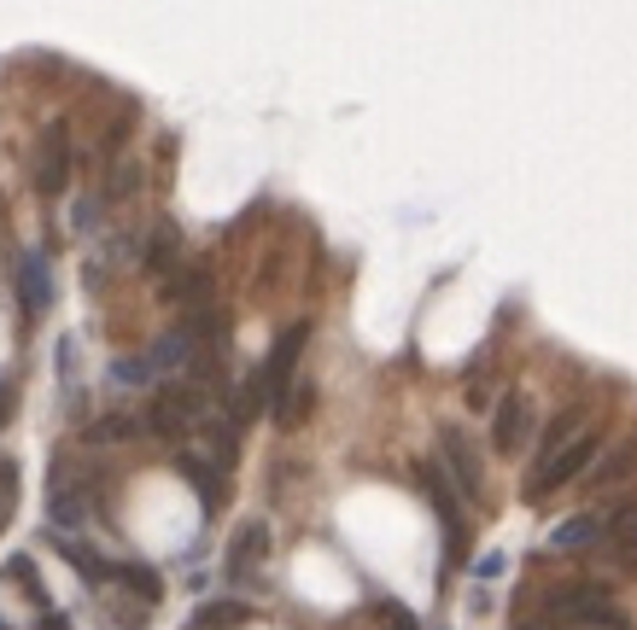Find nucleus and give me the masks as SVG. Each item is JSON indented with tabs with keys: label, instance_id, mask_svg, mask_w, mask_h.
<instances>
[{
	"label": "nucleus",
	"instance_id": "nucleus-26",
	"mask_svg": "<svg viewBox=\"0 0 637 630\" xmlns=\"http://www.w3.org/2000/svg\"><path fill=\"white\" fill-rule=\"evenodd\" d=\"M503 567H509L503 555H480V560H474V578H503Z\"/></svg>",
	"mask_w": 637,
	"mask_h": 630
},
{
	"label": "nucleus",
	"instance_id": "nucleus-14",
	"mask_svg": "<svg viewBox=\"0 0 637 630\" xmlns=\"http://www.w3.org/2000/svg\"><path fill=\"white\" fill-rule=\"evenodd\" d=\"M211 293H216V281H211V269H205V263H181L176 275L164 281V304H176L181 316H188V310H205V304H216Z\"/></svg>",
	"mask_w": 637,
	"mask_h": 630
},
{
	"label": "nucleus",
	"instance_id": "nucleus-18",
	"mask_svg": "<svg viewBox=\"0 0 637 630\" xmlns=\"http://www.w3.org/2000/svg\"><path fill=\"white\" fill-rule=\"evenodd\" d=\"M141 432V415H99L82 427V444L89 450H111V444H123V438H135Z\"/></svg>",
	"mask_w": 637,
	"mask_h": 630
},
{
	"label": "nucleus",
	"instance_id": "nucleus-22",
	"mask_svg": "<svg viewBox=\"0 0 637 630\" xmlns=\"http://www.w3.org/2000/svg\"><path fill=\"white\" fill-rule=\"evenodd\" d=\"M7 578H12V584H19V590H24V595H30V602H36L42 613L54 607V602H47V590H42V572H36V560H30V555H7Z\"/></svg>",
	"mask_w": 637,
	"mask_h": 630
},
{
	"label": "nucleus",
	"instance_id": "nucleus-11",
	"mask_svg": "<svg viewBox=\"0 0 637 630\" xmlns=\"http://www.w3.org/2000/svg\"><path fill=\"white\" fill-rule=\"evenodd\" d=\"M270 560V520H240L228 537V578L240 584V578H251Z\"/></svg>",
	"mask_w": 637,
	"mask_h": 630
},
{
	"label": "nucleus",
	"instance_id": "nucleus-12",
	"mask_svg": "<svg viewBox=\"0 0 637 630\" xmlns=\"http://www.w3.org/2000/svg\"><path fill=\"white\" fill-rule=\"evenodd\" d=\"M135 258H141L146 275H153V281L164 286V281H170L176 269H181V263H188V258H181V228H176V223H153V234L141 240Z\"/></svg>",
	"mask_w": 637,
	"mask_h": 630
},
{
	"label": "nucleus",
	"instance_id": "nucleus-16",
	"mask_svg": "<svg viewBox=\"0 0 637 630\" xmlns=\"http://www.w3.org/2000/svg\"><path fill=\"white\" fill-rule=\"evenodd\" d=\"M602 537H609V532H602V520H597V514H574V520H562L556 532H550V549L585 555V549H597Z\"/></svg>",
	"mask_w": 637,
	"mask_h": 630
},
{
	"label": "nucleus",
	"instance_id": "nucleus-4",
	"mask_svg": "<svg viewBox=\"0 0 637 630\" xmlns=\"http://www.w3.org/2000/svg\"><path fill=\"white\" fill-rule=\"evenodd\" d=\"M415 485H422V497H427V508L439 514V525H445V549H450V560H468V525H462V490H457V479L445 473V462H415Z\"/></svg>",
	"mask_w": 637,
	"mask_h": 630
},
{
	"label": "nucleus",
	"instance_id": "nucleus-8",
	"mask_svg": "<svg viewBox=\"0 0 637 630\" xmlns=\"http://www.w3.org/2000/svg\"><path fill=\"white\" fill-rule=\"evenodd\" d=\"M439 462H445L450 479H457L462 497H468V502H480V490H485V467H480L474 438H468L462 427H445V432H439Z\"/></svg>",
	"mask_w": 637,
	"mask_h": 630
},
{
	"label": "nucleus",
	"instance_id": "nucleus-6",
	"mask_svg": "<svg viewBox=\"0 0 637 630\" xmlns=\"http://www.w3.org/2000/svg\"><path fill=\"white\" fill-rule=\"evenodd\" d=\"M82 520H89V485L59 455V467L47 473V532H76Z\"/></svg>",
	"mask_w": 637,
	"mask_h": 630
},
{
	"label": "nucleus",
	"instance_id": "nucleus-27",
	"mask_svg": "<svg viewBox=\"0 0 637 630\" xmlns=\"http://www.w3.org/2000/svg\"><path fill=\"white\" fill-rule=\"evenodd\" d=\"M36 630H71V619H64V613H54V607H47L42 619H36Z\"/></svg>",
	"mask_w": 637,
	"mask_h": 630
},
{
	"label": "nucleus",
	"instance_id": "nucleus-20",
	"mask_svg": "<svg viewBox=\"0 0 637 630\" xmlns=\"http://www.w3.org/2000/svg\"><path fill=\"white\" fill-rule=\"evenodd\" d=\"M632 473H637V438H626V444H614V450L597 455L591 485H620V479H632Z\"/></svg>",
	"mask_w": 637,
	"mask_h": 630
},
{
	"label": "nucleus",
	"instance_id": "nucleus-10",
	"mask_svg": "<svg viewBox=\"0 0 637 630\" xmlns=\"http://www.w3.org/2000/svg\"><path fill=\"white\" fill-rule=\"evenodd\" d=\"M12 286H19V310H24L30 321L54 310V269H47L42 251H24L19 269H12Z\"/></svg>",
	"mask_w": 637,
	"mask_h": 630
},
{
	"label": "nucleus",
	"instance_id": "nucleus-29",
	"mask_svg": "<svg viewBox=\"0 0 637 630\" xmlns=\"http://www.w3.org/2000/svg\"><path fill=\"white\" fill-rule=\"evenodd\" d=\"M515 630H544V625H515Z\"/></svg>",
	"mask_w": 637,
	"mask_h": 630
},
{
	"label": "nucleus",
	"instance_id": "nucleus-2",
	"mask_svg": "<svg viewBox=\"0 0 637 630\" xmlns=\"http://www.w3.org/2000/svg\"><path fill=\"white\" fill-rule=\"evenodd\" d=\"M609 450V432L602 427H585L579 438H567L562 450H550V455H539V467L527 473V485H521V497L527 502H544L550 490H562V485H574V479H585V473L597 467V455Z\"/></svg>",
	"mask_w": 637,
	"mask_h": 630
},
{
	"label": "nucleus",
	"instance_id": "nucleus-17",
	"mask_svg": "<svg viewBox=\"0 0 637 630\" xmlns=\"http://www.w3.org/2000/svg\"><path fill=\"white\" fill-rule=\"evenodd\" d=\"M602 532H609V543L620 555L637 560V497H620L609 514H602Z\"/></svg>",
	"mask_w": 637,
	"mask_h": 630
},
{
	"label": "nucleus",
	"instance_id": "nucleus-30",
	"mask_svg": "<svg viewBox=\"0 0 637 630\" xmlns=\"http://www.w3.org/2000/svg\"><path fill=\"white\" fill-rule=\"evenodd\" d=\"M0 630H7V619H0Z\"/></svg>",
	"mask_w": 637,
	"mask_h": 630
},
{
	"label": "nucleus",
	"instance_id": "nucleus-21",
	"mask_svg": "<svg viewBox=\"0 0 637 630\" xmlns=\"http://www.w3.org/2000/svg\"><path fill=\"white\" fill-rule=\"evenodd\" d=\"M141 181H146V169H141L135 158H117V164L106 169V187H99V199H106V204H123V199L141 193Z\"/></svg>",
	"mask_w": 637,
	"mask_h": 630
},
{
	"label": "nucleus",
	"instance_id": "nucleus-15",
	"mask_svg": "<svg viewBox=\"0 0 637 630\" xmlns=\"http://www.w3.org/2000/svg\"><path fill=\"white\" fill-rule=\"evenodd\" d=\"M111 590L135 595V602H146V607L164 602V578H158V567H146V560H117V584Z\"/></svg>",
	"mask_w": 637,
	"mask_h": 630
},
{
	"label": "nucleus",
	"instance_id": "nucleus-28",
	"mask_svg": "<svg viewBox=\"0 0 637 630\" xmlns=\"http://www.w3.org/2000/svg\"><path fill=\"white\" fill-rule=\"evenodd\" d=\"M7 420H12V385L0 380V427H7Z\"/></svg>",
	"mask_w": 637,
	"mask_h": 630
},
{
	"label": "nucleus",
	"instance_id": "nucleus-13",
	"mask_svg": "<svg viewBox=\"0 0 637 630\" xmlns=\"http://www.w3.org/2000/svg\"><path fill=\"white\" fill-rule=\"evenodd\" d=\"M176 473L199 490V508H205V514H223V502H228V479H223V467L205 462V455H188V450H181V455H176Z\"/></svg>",
	"mask_w": 637,
	"mask_h": 630
},
{
	"label": "nucleus",
	"instance_id": "nucleus-3",
	"mask_svg": "<svg viewBox=\"0 0 637 630\" xmlns=\"http://www.w3.org/2000/svg\"><path fill=\"white\" fill-rule=\"evenodd\" d=\"M539 613H544L539 619L544 630H620L626 625L602 584H556V590H544Z\"/></svg>",
	"mask_w": 637,
	"mask_h": 630
},
{
	"label": "nucleus",
	"instance_id": "nucleus-19",
	"mask_svg": "<svg viewBox=\"0 0 637 630\" xmlns=\"http://www.w3.org/2000/svg\"><path fill=\"white\" fill-rule=\"evenodd\" d=\"M240 625H251L246 602H205V607H193V619H188V630H240Z\"/></svg>",
	"mask_w": 637,
	"mask_h": 630
},
{
	"label": "nucleus",
	"instance_id": "nucleus-24",
	"mask_svg": "<svg viewBox=\"0 0 637 630\" xmlns=\"http://www.w3.org/2000/svg\"><path fill=\"white\" fill-rule=\"evenodd\" d=\"M12 508H19V462H0V532H7Z\"/></svg>",
	"mask_w": 637,
	"mask_h": 630
},
{
	"label": "nucleus",
	"instance_id": "nucleus-1",
	"mask_svg": "<svg viewBox=\"0 0 637 630\" xmlns=\"http://www.w3.org/2000/svg\"><path fill=\"white\" fill-rule=\"evenodd\" d=\"M211 397L216 391L199 385V380H158L141 403V432L164 438V444H176V438H188V432H205V420L216 415Z\"/></svg>",
	"mask_w": 637,
	"mask_h": 630
},
{
	"label": "nucleus",
	"instance_id": "nucleus-9",
	"mask_svg": "<svg viewBox=\"0 0 637 630\" xmlns=\"http://www.w3.org/2000/svg\"><path fill=\"white\" fill-rule=\"evenodd\" d=\"M305 338H310V321H293L287 333L270 345V362H263V380H270V397L281 403L293 391V373H298V356H305ZM275 415V408H270Z\"/></svg>",
	"mask_w": 637,
	"mask_h": 630
},
{
	"label": "nucleus",
	"instance_id": "nucleus-7",
	"mask_svg": "<svg viewBox=\"0 0 637 630\" xmlns=\"http://www.w3.org/2000/svg\"><path fill=\"white\" fill-rule=\"evenodd\" d=\"M532 444V397L527 391H503L492 403V450L497 455H521Z\"/></svg>",
	"mask_w": 637,
	"mask_h": 630
},
{
	"label": "nucleus",
	"instance_id": "nucleus-25",
	"mask_svg": "<svg viewBox=\"0 0 637 630\" xmlns=\"http://www.w3.org/2000/svg\"><path fill=\"white\" fill-rule=\"evenodd\" d=\"M380 630H422L404 602H380Z\"/></svg>",
	"mask_w": 637,
	"mask_h": 630
},
{
	"label": "nucleus",
	"instance_id": "nucleus-5",
	"mask_svg": "<svg viewBox=\"0 0 637 630\" xmlns=\"http://www.w3.org/2000/svg\"><path fill=\"white\" fill-rule=\"evenodd\" d=\"M30 181H36L42 199H59L71 187V123H47L36 141V158H30Z\"/></svg>",
	"mask_w": 637,
	"mask_h": 630
},
{
	"label": "nucleus",
	"instance_id": "nucleus-23",
	"mask_svg": "<svg viewBox=\"0 0 637 630\" xmlns=\"http://www.w3.org/2000/svg\"><path fill=\"white\" fill-rule=\"evenodd\" d=\"M585 427H579V415H562V420H550V427H544V438H539V450H532V455H550V450H562L567 444V438H579Z\"/></svg>",
	"mask_w": 637,
	"mask_h": 630
}]
</instances>
